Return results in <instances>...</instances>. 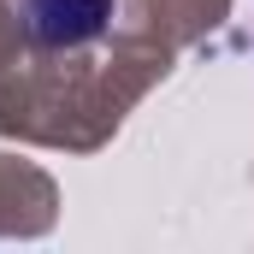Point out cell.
<instances>
[{
  "mask_svg": "<svg viewBox=\"0 0 254 254\" xmlns=\"http://www.w3.org/2000/svg\"><path fill=\"white\" fill-rule=\"evenodd\" d=\"M24 36L36 48H89L113 24V0H18Z\"/></svg>",
  "mask_w": 254,
  "mask_h": 254,
  "instance_id": "cell-1",
  "label": "cell"
}]
</instances>
